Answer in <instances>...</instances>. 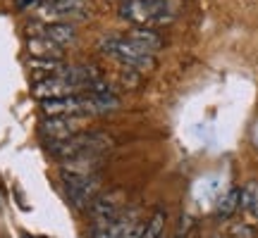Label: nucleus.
<instances>
[{
	"instance_id": "nucleus-1",
	"label": "nucleus",
	"mask_w": 258,
	"mask_h": 238,
	"mask_svg": "<svg viewBox=\"0 0 258 238\" xmlns=\"http://www.w3.org/2000/svg\"><path fill=\"white\" fill-rule=\"evenodd\" d=\"M110 146L112 138L101 131H79L67 141L48 143V153L62 162H70V160H82V157H101Z\"/></svg>"
},
{
	"instance_id": "nucleus-2",
	"label": "nucleus",
	"mask_w": 258,
	"mask_h": 238,
	"mask_svg": "<svg viewBox=\"0 0 258 238\" xmlns=\"http://www.w3.org/2000/svg\"><path fill=\"white\" fill-rule=\"evenodd\" d=\"M101 50L105 53L108 57L117 60L120 64L129 67V69H139V72H151L156 67V57L153 53H148L144 48L134 46L132 41L124 38V34H108V36L101 38Z\"/></svg>"
},
{
	"instance_id": "nucleus-3",
	"label": "nucleus",
	"mask_w": 258,
	"mask_h": 238,
	"mask_svg": "<svg viewBox=\"0 0 258 238\" xmlns=\"http://www.w3.org/2000/svg\"><path fill=\"white\" fill-rule=\"evenodd\" d=\"M117 12L124 22L146 29L172 19V8L167 0H122Z\"/></svg>"
},
{
	"instance_id": "nucleus-4",
	"label": "nucleus",
	"mask_w": 258,
	"mask_h": 238,
	"mask_svg": "<svg viewBox=\"0 0 258 238\" xmlns=\"http://www.w3.org/2000/svg\"><path fill=\"white\" fill-rule=\"evenodd\" d=\"M60 179H62L64 195H67V200H70L74 210H89V205L98 198L101 181H98L96 174H79V172L62 169Z\"/></svg>"
},
{
	"instance_id": "nucleus-5",
	"label": "nucleus",
	"mask_w": 258,
	"mask_h": 238,
	"mask_svg": "<svg viewBox=\"0 0 258 238\" xmlns=\"http://www.w3.org/2000/svg\"><path fill=\"white\" fill-rule=\"evenodd\" d=\"M89 5L86 0H43L41 5V17L64 22V19H82L86 17Z\"/></svg>"
},
{
	"instance_id": "nucleus-6",
	"label": "nucleus",
	"mask_w": 258,
	"mask_h": 238,
	"mask_svg": "<svg viewBox=\"0 0 258 238\" xmlns=\"http://www.w3.org/2000/svg\"><path fill=\"white\" fill-rule=\"evenodd\" d=\"M79 119L77 117H46L41 122V136L48 143H60L72 138L74 134H79Z\"/></svg>"
},
{
	"instance_id": "nucleus-7",
	"label": "nucleus",
	"mask_w": 258,
	"mask_h": 238,
	"mask_svg": "<svg viewBox=\"0 0 258 238\" xmlns=\"http://www.w3.org/2000/svg\"><path fill=\"white\" fill-rule=\"evenodd\" d=\"M34 98H38V100H57V98H67V95H74V93H79L77 88H74L72 83L64 79L62 74L57 72L53 74V76H48V79H43V81H36L34 83Z\"/></svg>"
},
{
	"instance_id": "nucleus-8",
	"label": "nucleus",
	"mask_w": 258,
	"mask_h": 238,
	"mask_svg": "<svg viewBox=\"0 0 258 238\" xmlns=\"http://www.w3.org/2000/svg\"><path fill=\"white\" fill-rule=\"evenodd\" d=\"M120 202L115 195H101L89 205V217H91V229H98V226H105L120 217Z\"/></svg>"
},
{
	"instance_id": "nucleus-9",
	"label": "nucleus",
	"mask_w": 258,
	"mask_h": 238,
	"mask_svg": "<svg viewBox=\"0 0 258 238\" xmlns=\"http://www.w3.org/2000/svg\"><path fill=\"white\" fill-rule=\"evenodd\" d=\"M38 36H43V38H48L50 43L64 48L77 41V29H74L72 24H67V22H50V24H46V27L41 29Z\"/></svg>"
},
{
	"instance_id": "nucleus-10",
	"label": "nucleus",
	"mask_w": 258,
	"mask_h": 238,
	"mask_svg": "<svg viewBox=\"0 0 258 238\" xmlns=\"http://www.w3.org/2000/svg\"><path fill=\"white\" fill-rule=\"evenodd\" d=\"M124 38H127V41H132L134 46L148 50V53H156L158 48H163V38L158 36L153 29H146V27L132 29V31H127V34H124Z\"/></svg>"
},
{
	"instance_id": "nucleus-11",
	"label": "nucleus",
	"mask_w": 258,
	"mask_h": 238,
	"mask_svg": "<svg viewBox=\"0 0 258 238\" xmlns=\"http://www.w3.org/2000/svg\"><path fill=\"white\" fill-rule=\"evenodd\" d=\"M134 221H137L134 214H120V217L115 221H110V224L98 226V229H91V238H122Z\"/></svg>"
},
{
	"instance_id": "nucleus-12",
	"label": "nucleus",
	"mask_w": 258,
	"mask_h": 238,
	"mask_svg": "<svg viewBox=\"0 0 258 238\" xmlns=\"http://www.w3.org/2000/svg\"><path fill=\"white\" fill-rule=\"evenodd\" d=\"M239 198H241V188H230L225 191L215 200V217L218 219H230L234 212L239 210Z\"/></svg>"
},
{
	"instance_id": "nucleus-13",
	"label": "nucleus",
	"mask_w": 258,
	"mask_h": 238,
	"mask_svg": "<svg viewBox=\"0 0 258 238\" xmlns=\"http://www.w3.org/2000/svg\"><path fill=\"white\" fill-rule=\"evenodd\" d=\"M29 53L31 57H43V60H60L62 57V48L50 43L43 36H34L29 41Z\"/></svg>"
},
{
	"instance_id": "nucleus-14",
	"label": "nucleus",
	"mask_w": 258,
	"mask_h": 238,
	"mask_svg": "<svg viewBox=\"0 0 258 238\" xmlns=\"http://www.w3.org/2000/svg\"><path fill=\"white\" fill-rule=\"evenodd\" d=\"M239 207L246 214H249L251 219L258 221V183H246L244 188H241V198H239Z\"/></svg>"
},
{
	"instance_id": "nucleus-15",
	"label": "nucleus",
	"mask_w": 258,
	"mask_h": 238,
	"mask_svg": "<svg viewBox=\"0 0 258 238\" xmlns=\"http://www.w3.org/2000/svg\"><path fill=\"white\" fill-rule=\"evenodd\" d=\"M163 226H165V212L156 210V212H153V217L144 224L141 238H160V236H163Z\"/></svg>"
}]
</instances>
